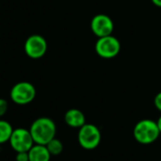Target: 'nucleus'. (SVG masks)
<instances>
[{"instance_id": "1", "label": "nucleus", "mask_w": 161, "mask_h": 161, "mask_svg": "<svg viewBox=\"0 0 161 161\" xmlns=\"http://www.w3.org/2000/svg\"><path fill=\"white\" fill-rule=\"evenodd\" d=\"M34 143L47 145L51 139L56 137L57 127L53 119L47 117H41L33 120L30 127Z\"/></svg>"}, {"instance_id": "2", "label": "nucleus", "mask_w": 161, "mask_h": 161, "mask_svg": "<svg viewBox=\"0 0 161 161\" xmlns=\"http://www.w3.org/2000/svg\"><path fill=\"white\" fill-rule=\"evenodd\" d=\"M156 121L144 119L139 120L133 129V136L136 141L142 145H150L156 141L160 136Z\"/></svg>"}, {"instance_id": "3", "label": "nucleus", "mask_w": 161, "mask_h": 161, "mask_svg": "<svg viewBox=\"0 0 161 161\" xmlns=\"http://www.w3.org/2000/svg\"><path fill=\"white\" fill-rule=\"evenodd\" d=\"M102 141V133L98 126L92 123H86L79 129L78 142L85 150L96 149Z\"/></svg>"}, {"instance_id": "4", "label": "nucleus", "mask_w": 161, "mask_h": 161, "mask_svg": "<svg viewBox=\"0 0 161 161\" xmlns=\"http://www.w3.org/2000/svg\"><path fill=\"white\" fill-rule=\"evenodd\" d=\"M36 97V88L30 83L23 82L16 83L10 91L11 100L17 105H27L34 101Z\"/></svg>"}, {"instance_id": "5", "label": "nucleus", "mask_w": 161, "mask_h": 161, "mask_svg": "<svg viewBox=\"0 0 161 161\" xmlns=\"http://www.w3.org/2000/svg\"><path fill=\"white\" fill-rule=\"evenodd\" d=\"M95 51L103 59H112L119 53L120 43L119 39L112 34L100 37L95 44Z\"/></svg>"}, {"instance_id": "6", "label": "nucleus", "mask_w": 161, "mask_h": 161, "mask_svg": "<svg viewBox=\"0 0 161 161\" xmlns=\"http://www.w3.org/2000/svg\"><path fill=\"white\" fill-rule=\"evenodd\" d=\"M9 143L12 149L16 153L29 152L30 149L35 144L30 129H26L23 127L14 129Z\"/></svg>"}, {"instance_id": "7", "label": "nucleus", "mask_w": 161, "mask_h": 161, "mask_svg": "<svg viewBox=\"0 0 161 161\" xmlns=\"http://www.w3.org/2000/svg\"><path fill=\"white\" fill-rule=\"evenodd\" d=\"M47 50V43L45 37L40 34H32L29 36L24 44L25 54L33 60L40 59L45 56Z\"/></svg>"}, {"instance_id": "8", "label": "nucleus", "mask_w": 161, "mask_h": 161, "mask_svg": "<svg viewBox=\"0 0 161 161\" xmlns=\"http://www.w3.org/2000/svg\"><path fill=\"white\" fill-rule=\"evenodd\" d=\"M90 28L92 32L98 37H104L111 35L114 31V22L110 16L106 14H97L95 15L90 23Z\"/></svg>"}, {"instance_id": "9", "label": "nucleus", "mask_w": 161, "mask_h": 161, "mask_svg": "<svg viewBox=\"0 0 161 161\" xmlns=\"http://www.w3.org/2000/svg\"><path fill=\"white\" fill-rule=\"evenodd\" d=\"M64 122L71 128L80 129L86 123V119L85 114L80 110L77 108H71L64 114Z\"/></svg>"}, {"instance_id": "10", "label": "nucleus", "mask_w": 161, "mask_h": 161, "mask_svg": "<svg viewBox=\"0 0 161 161\" xmlns=\"http://www.w3.org/2000/svg\"><path fill=\"white\" fill-rule=\"evenodd\" d=\"M28 153L30 161H50L51 154L46 145L35 143Z\"/></svg>"}, {"instance_id": "11", "label": "nucleus", "mask_w": 161, "mask_h": 161, "mask_svg": "<svg viewBox=\"0 0 161 161\" xmlns=\"http://www.w3.org/2000/svg\"><path fill=\"white\" fill-rule=\"evenodd\" d=\"M13 131V125L9 121L5 119H0V145L9 142Z\"/></svg>"}, {"instance_id": "12", "label": "nucleus", "mask_w": 161, "mask_h": 161, "mask_svg": "<svg viewBox=\"0 0 161 161\" xmlns=\"http://www.w3.org/2000/svg\"><path fill=\"white\" fill-rule=\"evenodd\" d=\"M46 146H47V150H48V152L50 153L51 155H59L64 151L63 142L60 139L56 138V137L51 139Z\"/></svg>"}, {"instance_id": "13", "label": "nucleus", "mask_w": 161, "mask_h": 161, "mask_svg": "<svg viewBox=\"0 0 161 161\" xmlns=\"http://www.w3.org/2000/svg\"><path fill=\"white\" fill-rule=\"evenodd\" d=\"M8 109H9V103L7 100L0 98V118H2L3 116L6 115V113L8 112Z\"/></svg>"}, {"instance_id": "14", "label": "nucleus", "mask_w": 161, "mask_h": 161, "mask_svg": "<svg viewBox=\"0 0 161 161\" xmlns=\"http://www.w3.org/2000/svg\"><path fill=\"white\" fill-rule=\"evenodd\" d=\"M15 161H30L29 153L28 152H19V153H16Z\"/></svg>"}, {"instance_id": "15", "label": "nucleus", "mask_w": 161, "mask_h": 161, "mask_svg": "<svg viewBox=\"0 0 161 161\" xmlns=\"http://www.w3.org/2000/svg\"><path fill=\"white\" fill-rule=\"evenodd\" d=\"M153 103H154L155 108L161 112V92H159L155 95L154 100H153Z\"/></svg>"}, {"instance_id": "16", "label": "nucleus", "mask_w": 161, "mask_h": 161, "mask_svg": "<svg viewBox=\"0 0 161 161\" xmlns=\"http://www.w3.org/2000/svg\"><path fill=\"white\" fill-rule=\"evenodd\" d=\"M152 2H153L156 7L161 8V0H152Z\"/></svg>"}, {"instance_id": "17", "label": "nucleus", "mask_w": 161, "mask_h": 161, "mask_svg": "<svg viewBox=\"0 0 161 161\" xmlns=\"http://www.w3.org/2000/svg\"><path fill=\"white\" fill-rule=\"evenodd\" d=\"M156 124H157L158 129H159V131H160V133H161V116L157 119V120H156Z\"/></svg>"}]
</instances>
